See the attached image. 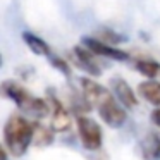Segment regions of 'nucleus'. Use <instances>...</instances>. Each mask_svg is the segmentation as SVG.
Returning a JSON list of instances; mask_svg holds the SVG:
<instances>
[{"mask_svg": "<svg viewBox=\"0 0 160 160\" xmlns=\"http://www.w3.org/2000/svg\"><path fill=\"white\" fill-rule=\"evenodd\" d=\"M81 42H83V45L86 47V48H90L91 52L98 57H105V59L117 60V62H124V60L129 59V53H126L124 50L114 47L112 43L97 40V38H93V36H84Z\"/></svg>", "mask_w": 160, "mask_h": 160, "instance_id": "5", "label": "nucleus"}, {"mask_svg": "<svg viewBox=\"0 0 160 160\" xmlns=\"http://www.w3.org/2000/svg\"><path fill=\"white\" fill-rule=\"evenodd\" d=\"M22 40H24V43L28 45V48L31 50L35 55H40V57H50L52 55L50 45L45 42V40L40 38V36H36L35 33L24 31L22 33Z\"/></svg>", "mask_w": 160, "mask_h": 160, "instance_id": "11", "label": "nucleus"}, {"mask_svg": "<svg viewBox=\"0 0 160 160\" xmlns=\"http://www.w3.org/2000/svg\"><path fill=\"white\" fill-rule=\"evenodd\" d=\"M112 90H114V95L126 108H134L138 105V98H136L132 88L126 83L121 78H114L112 79Z\"/></svg>", "mask_w": 160, "mask_h": 160, "instance_id": "7", "label": "nucleus"}, {"mask_svg": "<svg viewBox=\"0 0 160 160\" xmlns=\"http://www.w3.org/2000/svg\"><path fill=\"white\" fill-rule=\"evenodd\" d=\"M50 103H52V128H53V131H59V132L67 131L69 126H71L69 112H67L66 107L53 97H50Z\"/></svg>", "mask_w": 160, "mask_h": 160, "instance_id": "9", "label": "nucleus"}, {"mask_svg": "<svg viewBox=\"0 0 160 160\" xmlns=\"http://www.w3.org/2000/svg\"><path fill=\"white\" fill-rule=\"evenodd\" d=\"M97 110H98V115L102 117V121L114 129L121 128L126 122V119H128L124 105L119 100H115L112 95H108L107 98H103V100L97 105Z\"/></svg>", "mask_w": 160, "mask_h": 160, "instance_id": "4", "label": "nucleus"}, {"mask_svg": "<svg viewBox=\"0 0 160 160\" xmlns=\"http://www.w3.org/2000/svg\"><path fill=\"white\" fill-rule=\"evenodd\" d=\"M139 150L145 160H160V132H148L143 138Z\"/></svg>", "mask_w": 160, "mask_h": 160, "instance_id": "10", "label": "nucleus"}, {"mask_svg": "<svg viewBox=\"0 0 160 160\" xmlns=\"http://www.w3.org/2000/svg\"><path fill=\"white\" fill-rule=\"evenodd\" d=\"M81 88H83L84 98H86L90 103H93L97 107L103 98H107L110 95V91L107 88H103L102 84H98L97 81L90 79V78H81Z\"/></svg>", "mask_w": 160, "mask_h": 160, "instance_id": "8", "label": "nucleus"}, {"mask_svg": "<svg viewBox=\"0 0 160 160\" xmlns=\"http://www.w3.org/2000/svg\"><path fill=\"white\" fill-rule=\"evenodd\" d=\"M152 121H153V124H155V126H158V128H160V107L155 108V110L152 112Z\"/></svg>", "mask_w": 160, "mask_h": 160, "instance_id": "16", "label": "nucleus"}, {"mask_svg": "<svg viewBox=\"0 0 160 160\" xmlns=\"http://www.w3.org/2000/svg\"><path fill=\"white\" fill-rule=\"evenodd\" d=\"M138 91L148 103L160 107V83L158 81H153V79L143 81V83H139Z\"/></svg>", "mask_w": 160, "mask_h": 160, "instance_id": "12", "label": "nucleus"}, {"mask_svg": "<svg viewBox=\"0 0 160 160\" xmlns=\"http://www.w3.org/2000/svg\"><path fill=\"white\" fill-rule=\"evenodd\" d=\"M76 124H78L79 139H81L84 148L90 150V152L100 150L102 143H103V132H102V128L98 126V122L90 119V117H86V115H79Z\"/></svg>", "mask_w": 160, "mask_h": 160, "instance_id": "3", "label": "nucleus"}, {"mask_svg": "<svg viewBox=\"0 0 160 160\" xmlns=\"http://www.w3.org/2000/svg\"><path fill=\"white\" fill-rule=\"evenodd\" d=\"M134 67L145 78H148V79L157 78L158 72H160V64L157 62V60H152V59H138L136 64H134Z\"/></svg>", "mask_w": 160, "mask_h": 160, "instance_id": "13", "label": "nucleus"}, {"mask_svg": "<svg viewBox=\"0 0 160 160\" xmlns=\"http://www.w3.org/2000/svg\"><path fill=\"white\" fill-rule=\"evenodd\" d=\"M52 139H53V136L48 128H45V126H35V143L38 146L50 145Z\"/></svg>", "mask_w": 160, "mask_h": 160, "instance_id": "14", "label": "nucleus"}, {"mask_svg": "<svg viewBox=\"0 0 160 160\" xmlns=\"http://www.w3.org/2000/svg\"><path fill=\"white\" fill-rule=\"evenodd\" d=\"M48 59H50V64H52L53 67H57V69H59V71H62V72L66 74V76H69V66H67V62H66V60H64V59H60L59 55H53V53L48 57Z\"/></svg>", "mask_w": 160, "mask_h": 160, "instance_id": "15", "label": "nucleus"}, {"mask_svg": "<svg viewBox=\"0 0 160 160\" xmlns=\"http://www.w3.org/2000/svg\"><path fill=\"white\" fill-rule=\"evenodd\" d=\"M35 141V126L22 115H11L4 126V145L14 157H22Z\"/></svg>", "mask_w": 160, "mask_h": 160, "instance_id": "1", "label": "nucleus"}, {"mask_svg": "<svg viewBox=\"0 0 160 160\" xmlns=\"http://www.w3.org/2000/svg\"><path fill=\"white\" fill-rule=\"evenodd\" d=\"M2 160H7V148H2Z\"/></svg>", "mask_w": 160, "mask_h": 160, "instance_id": "17", "label": "nucleus"}, {"mask_svg": "<svg viewBox=\"0 0 160 160\" xmlns=\"http://www.w3.org/2000/svg\"><path fill=\"white\" fill-rule=\"evenodd\" d=\"M2 91L7 98H11L21 110L35 115V117H45L48 115L50 107L45 100L31 95L24 86H21L16 81H4L2 83Z\"/></svg>", "mask_w": 160, "mask_h": 160, "instance_id": "2", "label": "nucleus"}, {"mask_svg": "<svg viewBox=\"0 0 160 160\" xmlns=\"http://www.w3.org/2000/svg\"><path fill=\"white\" fill-rule=\"evenodd\" d=\"M74 57H76L78 67H81L84 72L91 74V76H100L102 74L100 67H98L97 60H95L97 55L90 48H86V47H76L74 48Z\"/></svg>", "mask_w": 160, "mask_h": 160, "instance_id": "6", "label": "nucleus"}]
</instances>
